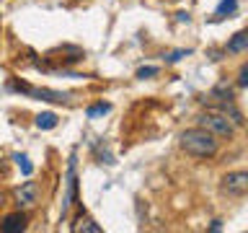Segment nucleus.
Returning a JSON list of instances; mask_svg holds the SVG:
<instances>
[{"label":"nucleus","instance_id":"nucleus-3","mask_svg":"<svg viewBox=\"0 0 248 233\" xmlns=\"http://www.w3.org/2000/svg\"><path fill=\"white\" fill-rule=\"evenodd\" d=\"M220 189L230 197H243L248 194V171H228L220 179Z\"/></svg>","mask_w":248,"mask_h":233},{"label":"nucleus","instance_id":"nucleus-14","mask_svg":"<svg viewBox=\"0 0 248 233\" xmlns=\"http://www.w3.org/2000/svg\"><path fill=\"white\" fill-rule=\"evenodd\" d=\"M16 161H18V166H21V171H23V174H31V163H29V158H26V155H16Z\"/></svg>","mask_w":248,"mask_h":233},{"label":"nucleus","instance_id":"nucleus-7","mask_svg":"<svg viewBox=\"0 0 248 233\" xmlns=\"http://www.w3.org/2000/svg\"><path fill=\"white\" fill-rule=\"evenodd\" d=\"M230 54H240V52H246L248 50V29H243V31H238L235 36L228 42V47H225Z\"/></svg>","mask_w":248,"mask_h":233},{"label":"nucleus","instance_id":"nucleus-13","mask_svg":"<svg viewBox=\"0 0 248 233\" xmlns=\"http://www.w3.org/2000/svg\"><path fill=\"white\" fill-rule=\"evenodd\" d=\"M158 73H160V67L147 65V67H140L137 70V78H140V81H145V78H153V75H158Z\"/></svg>","mask_w":248,"mask_h":233},{"label":"nucleus","instance_id":"nucleus-6","mask_svg":"<svg viewBox=\"0 0 248 233\" xmlns=\"http://www.w3.org/2000/svg\"><path fill=\"white\" fill-rule=\"evenodd\" d=\"M29 96H36V99H42V101H54V104H67V101H70V93L49 91V88H31Z\"/></svg>","mask_w":248,"mask_h":233},{"label":"nucleus","instance_id":"nucleus-17","mask_svg":"<svg viewBox=\"0 0 248 233\" xmlns=\"http://www.w3.org/2000/svg\"><path fill=\"white\" fill-rule=\"evenodd\" d=\"M220 228H222V223H220V220H215L212 225H209V231H220Z\"/></svg>","mask_w":248,"mask_h":233},{"label":"nucleus","instance_id":"nucleus-4","mask_svg":"<svg viewBox=\"0 0 248 233\" xmlns=\"http://www.w3.org/2000/svg\"><path fill=\"white\" fill-rule=\"evenodd\" d=\"M36 202H39V184L36 182H23L16 189V205H18V210H29Z\"/></svg>","mask_w":248,"mask_h":233},{"label":"nucleus","instance_id":"nucleus-1","mask_svg":"<svg viewBox=\"0 0 248 233\" xmlns=\"http://www.w3.org/2000/svg\"><path fill=\"white\" fill-rule=\"evenodd\" d=\"M178 140H181V150L194 155V158H212L217 153V148H220L217 135H212V132L204 130V127H199V124L191 130H184Z\"/></svg>","mask_w":248,"mask_h":233},{"label":"nucleus","instance_id":"nucleus-12","mask_svg":"<svg viewBox=\"0 0 248 233\" xmlns=\"http://www.w3.org/2000/svg\"><path fill=\"white\" fill-rule=\"evenodd\" d=\"M108 112H111V104H93L88 109V116L93 119V116H101V114H108Z\"/></svg>","mask_w":248,"mask_h":233},{"label":"nucleus","instance_id":"nucleus-10","mask_svg":"<svg viewBox=\"0 0 248 233\" xmlns=\"http://www.w3.org/2000/svg\"><path fill=\"white\" fill-rule=\"evenodd\" d=\"M235 8H238V0H222V3L217 5V16H225V13L230 16Z\"/></svg>","mask_w":248,"mask_h":233},{"label":"nucleus","instance_id":"nucleus-15","mask_svg":"<svg viewBox=\"0 0 248 233\" xmlns=\"http://www.w3.org/2000/svg\"><path fill=\"white\" fill-rule=\"evenodd\" d=\"M238 85H240V88H248V65L240 67V73H238Z\"/></svg>","mask_w":248,"mask_h":233},{"label":"nucleus","instance_id":"nucleus-9","mask_svg":"<svg viewBox=\"0 0 248 233\" xmlns=\"http://www.w3.org/2000/svg\"><path fill=\"white\" fill-rule=\"evenodd\" d=\"M36 127H39V130H52V127H57V114L42 112V114L36 116Z\"/></svg>","mask_w":248,"mask_h":233},{"label":"nucleus","instance_id":"nucleus-16","mask_svg":"<svg viewBox=\"0 0 248 233\" xmlns=\"http://www.w3.org/2000/svg\"><path fill=\"white\" fill-rule=\"evenodd\" d=\"M184 54H189V52H184V50H178V52H173V54H168V62H178L184 57Z\"/></svg>","mask_w":248,"mask_h":233},{"label":"nucleus","instance_id":"nucleus-8","mask_svg":"<svg viewBox=\"0 0 248 233\" xmlns=\"http://www.w3.org/2000/svg\"><path fill=\"white\" fill-rule=\"evenodd\" d=\"M209 99L212 101H222V104H228V101H232V88L228 83H217L212 91H209Z\"/></svg>","mask_w":248,"mask_h":233},{"label":"nucleus","instance_id":"nucleus-5","mask_svg":"<svg viewBox=\"0 0 248 233\" xmlns=\"http://www.w3.org/2000/svg\"><path fill=\"white\" fill-rule=\"evenodd\" d=\"M26 228H29V217H26V213H21V210L5 215L3 223H0V231H3V233H21Z\"/></svg>","mask_w":248,"mask_h":233},{"label":"nucleus","instance_id":"nucleus-18","mask_svg":"<svg viewBox=\"0 0 248 233\" xmlns=\"http://www.w3.org/2000/svg\"><path fill=\"white\" fill-rule=\"evenodd\" d=\"M3 207H5V197L0 194V213H3Z\"/></svg>","mask_w":248,"mask_h":233},{"label":"nucleus","instance_id":"nucleus-11","mask_svg":"<svg viewBox=\"0 0 248 233\" xmlns=\"http://www.w3.org/2000/svg\"><path fill=\"white\" fill-rule=\"evenodd\" d=\"M73 231H88V233H101V225H96L91 220V217H85V220L80 223V225H75Z\"/></svg>","mask_w":248,"mask_h":233},{"label":"nucleus","instance_id":"nucleus-2","mask_svg":"<svg viewBox=\"0 0 248 233\" xmlns=\"http://www.w3.org/2000/svg\"><path fill=\"white\" fill-rule=\"evenodd\" d=\"M197 124L217 137H232V132H235V124L230 122V116L225 112H204L197 116Z\"/></svg>","mask_w":248,"mask_h":233}]
</instances>
